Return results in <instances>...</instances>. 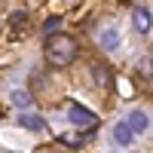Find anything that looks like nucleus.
Instances as JSON below:
<instances>
[{
    "label": "nucleus",
    "mask_w": 153,
    "mask_h": 153,
    "mask_svg": "<svg viewBox=\"0 0 153 153\" xmlns=\"http://www.w3.org/2000/svg\"><path fill=\"white\" fill-rule=\"evenodd\" d=\"M43 55H46V61L52 68H68L71 61L76 58V40H74V37H65V34H55V37L46 40Z\"/></svg>",
    "instance_id": "nucleus-1"
},
{
    "label": "nucleus",
    "mask_w": 153,
    "mask_h": 153,
    "mask_svg": "<svg viewBox=\"0 0 153 153\" xmlns=\"http://www.w3.org/2000/svg\"><path fill=\"white\" fill-rule=\"evenodd\" d=\"M68 120L74 126H83V129H95V123H98V117L83 104H68Z\"/></svg>",
    "instance_id": "nucleus-2"
},
{
    "label": "nucleus",
    "mask_w": 153,
    "mask_h": 153,
    "mask_svg": "<svg viewBox=\"0 0 153 153\" xmlns=\"http://www.w3.org/2000/svg\"><path fill=\"white\" fill-rule=\"evenodd\" d=\"M132 25H135L138 34H150V28H153L150 9H147V6H135V12H132Z\"/></svg>",
    "instance_id": "nucleus-3"
},
{
    "label": "nucleus",
    "mask_w": 153,
    "mask_h": 153,
    "mask_svg": "<svg viewBox=\"0 0 153 153\" xmlns=\"http://www.w3.org/2000/svg\"><path fill=\"white\" fill-rule=\"evenodd\" d=\"M110 135H113V144H120V147H132V141H135V132L129 129V123H117L110 129Z\"/></svg>",
    "instance_id": "nucleus-4"
},
{
    "label": "nucleus",
    "mask_w": 153,
    "mask_h": 153,
    "mask_svg": "<svg viewBox=\"0 0 153 153\" xmlns=\"http://www.w3.org/2000/svg\"><path fill=\"white\" fill-rule=\"evenodd\" d=\"M126 123H129V129L135 135H141V132L150 129V117H147L144 110H129V113H126Z\"/></svg>",
    "instance_id": "nucleus-5"
},
{
    "label": "nucleus",
    "mask_w": 153,
    "mask_h": 153,
    "mask_svg": "<svg viewBox=\"0 0 153 153\" xmlns=\"http://www.w3.org/2000/svg\"><path fill=\"white\" fill-rule=\"evenodd\" d=\"M98 46L104 49V52H117L120 49V31L117 28H104L98 34Z\"/></svg>",
    "instance_id": "nucleus-6"
},
{
    "label": "nucleus",
    "mask_w": 153,
    "mask_h": 153,
    "mask_svg": "<svg viewBox=\"0 0 153 153\" xmlns=\"http://www.w3.org/2000/svg\"><path fill=\"white\" fill-rule=\"evenodd\" d=\"M19 126H22V129H31V132H43V129H46V123H43L40 117H34V113H22V117H19Z\"/></svg>",
    "instance_id": "nucleus-7"
},
{
    "label": "nucleus",
    "mask_w": 153,
    "mask_h": 153,
    "mask_svg": "<svg viewBox=\"0 0 153 153\" xmlns=\"http://www.w3.org/2000/svg\"><path fill=\"white\" fill-rule=\"evenodd\" d=\"M92 76H95V83L98 86H110V74H107V65H92Z\"/></svg>",
    "instance_id": "nucleus-8"
},
{
    "label": "nucleus",
    "mask_w": 153,
    "mask_h": 153,
    "mask_svg": "<svg viewBox=\"0 0 153 153\" xmlns=\"http://www.w3.org/2000/svg\"><path fill=\"white\" fill-rule=\"evenodd\" d=\"M25 25H28V12H25V9H16V12L9 16V28L19 31V28H25Z\"/></svg>",
    "instance_id": "nucleus-9"
},
{
    "label": "nucleus",
    "mask_w": 153,
    "mask_h": 153,
    "mask_svg": "<svg viewBox=\"0 0 153 153\" xmlns=\"http://www.w3.org/2000/svg\"><path fill=\"white\" fill-rule=\"evenodd\" d=\"M9 98H12V104H16V107H31V101H34L31 92H22V89H16Z\"/></svg>",
    "instance_id": "nucleus-10"
},
{
    "label": "nucleus",
    "mask_w": 153,
    "mask_h": 153,
    "mask_svg": "<svg viewBox=\"0 0 153 153\" xmlns=\"http://www.w3.org/2000/svg\"><path fill=\"white\" fill-rule=\"evenodd\" d=\"M58 28H61V16H49V19L43 22V34H46V37H49V34H55Z\"/></svg>",
    "instance_id": "nucleus-11"
},
{
    "label": "nucleus",
    "mask_w": 153,
    "mask_h": 153,
    "mask_svg": "<svg viewBox=\"0 0 153 153\" xmlns=\"http://www.w3.org/2000/svg\"><path fill=\"white\" fill-rule=\"evenodd\" d=\"M86 138H89V135H65V138H61V144H68V147H80Z\"/></svg>",
    "instance_id": "nucleus-12"
}]
</instances>
